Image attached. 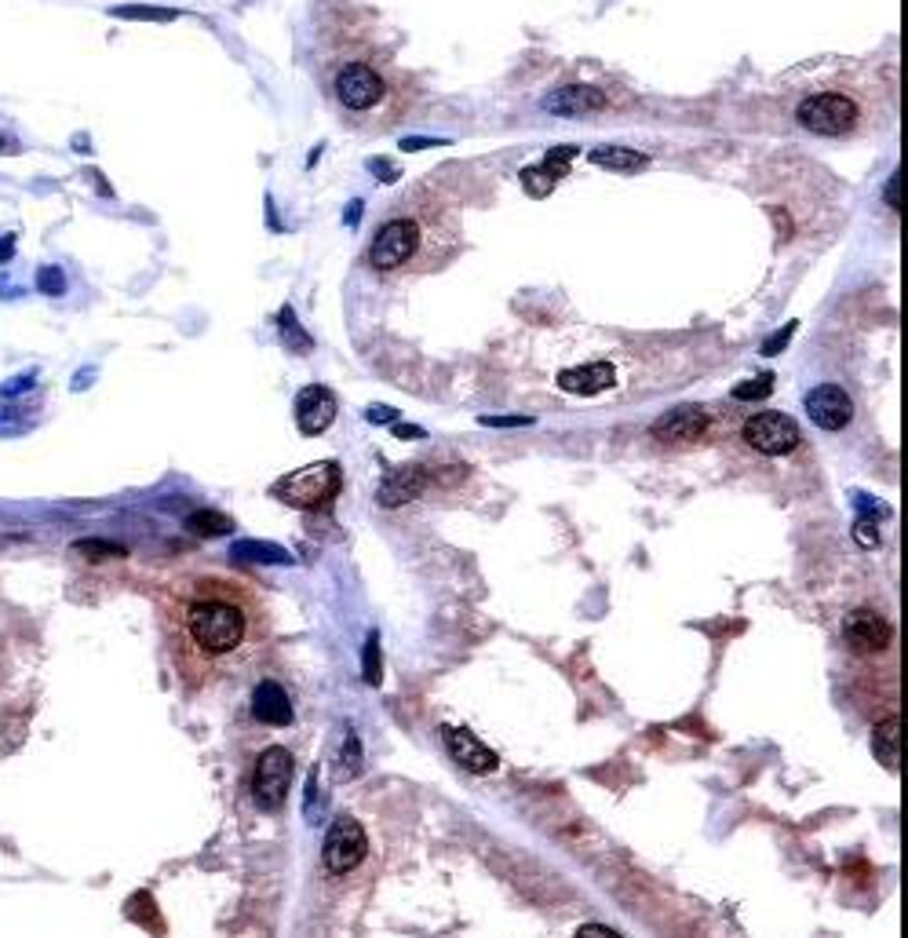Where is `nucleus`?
<instances>
[{
    "label": "nucleus",
    "mask_w": 908,
    "mask_h": 938,
    "mask_svg": "<svg viewBox=\"0 0 908 938\" xmlns=\"http://www.w3.org/2000/svg\"><path fill=\"white\" fill-rule=\"evenodd\" d=\"M416 245H420V227L412 220H391L387 227H380L376 238H372L369 264L376 270H398L412 259Z\"/></svg>",
    "instance_id": "8"
},
{
    "label": "nucleus",
    "mask_w": 908,
    "mask_h": 938,
    "mask_svg": "<svg viewBox=\"0 0 908 938\" xmlns=\"http://www.w3.org/2000/svg\"><path fill=\"white\" fill-rule=\"evenodd\" d=\"M339 486H344V472H339V464L336 461H317V464L300 467V472H292V475H281L278 483L270 486V494L289 508L317 511V508L333 505Z\"/></svg>",
    "instance_id": "2"
},
{
    "label": "nucleus",
    "mask_w": 908,
    "mask_h": 938,
    "mask_svg": "<svg viewBox=\"0 0 908 938\" xmlns=\"http://www.w3.org/2000/svg\"><path fill=\"white\" fill-rule=\"evenodd\" d=\"M11 248H15V242H11V238H8V242L0 245V259H8V256H11Z\"/></svg>",
    "instance_id": "36"
},
{
    "label": "nucleus",
    "mask_w": 908,
    "mask_h": 938,
    "mask_svg": "<svg viewBox=\"0 0 908 938\" xmlns=\"http://www.w3.org/2000/svg\"><path fill=\"white\" fill-rule=\"evenodd\" d=\"M708 431V413L700 406H678V409H667L664 417L653 420L650 435L656 442L664 445H694L705 439Z\"/></svg>",
    "instance_id": "10"
},
{
    "label": "nucleus",
    "mask_w": 908,
    "mask_h": 938,
    "mask_svg": "<svg viewBox=\"0 0 908 938\" xmlns=\"http://www.w3.org/2000/svg\"><path fill=\"white\" fill-rule=\"evenodd\" d=\"M186 530H190V533H205V537H219V533H230V530H234V522H230L226 516H219V511H197V516L186 519Z\"/></svg>",
    "instance_id": "20"
},
{
    "label": "nucleus",
    "mask_w": 908,
    "mask_h": 938,
    "mask_svg": "<svg viewBox=\"0 0 908 938\" xmlns=\"http://www.w3.org/2000/svg\"><path fill=\"white\" fill-rule=\"evenodd\" d=\"M0 150H15V147H11V143H0Z\"/></svg>",
    "instance_id": "37"
},
{
    "label": "nucleus",
    "mask_w": 908,
    "mask_h": 938,
    "mask_svg": "<svg viewBox=\"0 0 908 938\" xmlns=\"http://www.w3.org/2000/svg\"><path fill=\"white\" fill-rule=\"evenodd\" d=\"M369 420H376V424H380V420H394V409H380V406H376V409L369 413Z\"/></svg>",
    "instance_id": "35"
},
{
    "label": "nucleus",
    "mask_w": 908,
    "mask_h": 938,
    "mask_svg": "<svg viewBox=\"0 0 908 938\" xmlns=\"http://www.w3.org/2000/svg\"><path fill=\"white\" fill-rule=\"evenodd\" d=\"M613 380H617L613 366L595 362V366H584V369H566V373L558 377V387L569 391V395H602V391L613 387Z\"/></svg>",
    "instance_id": "17"
},
{
    "label": "nucleus",
    "mask_w": 908,
    "mask_h": 938,
    "mask_svg": "<svg viewBox=\"0 0 908 938\" xmlns=\"http://www.w3.org/2000/svg\"><path fill=\"white\" fill-rule=\"evenodd\" d=\"M336 420V395L322 384H311L295 398V424L303 435H322Z\"/></svg>",
    "instance_id": "12"
},
{
    "label": "nucleus",
    "mask_w": 908,
    "mask_h": 938,
    "mask_svg": "<svg viewBox=\"0 0 908 938\" xmlns=\"http://www.w3.org/2000/svg\"><path fill=\"white\" fill-rule=\"evenodd\" d=\"M281 333H284V340H289V344H292V340L300 344V355H303V351H311V336H306V333L300 329V325H295V319H292L289 311L281 314Z\"/></svg>",
    "instance_id": "27"
},
{
    "label": "nucleus",
    "mask_w": 908,
    "mask_h": 938,
    "mask_svg": "<svg viewBox=\"0 0 908 938\" xmlns=\"http://www.w3.org/2000/svg\"><path fill=\"white\" fill-rule=\"evenodd\" d=\"M481 424H489V428H522V424H529L525 417H486Z\"/></svg>",
    "instance_id": "31"
},
{
    "label": "nucleus",
    "mask_w": 908,
    "mask_h": 938,
    "mask_svg": "<svg viewBox=\"0 0 908 938\" xmlns=\"http://www.w3.org/2000/svg\"><path fill=\"white\" fill-rule=\"evenodd\" d=\"M423 489H427V472H423V467H416V464L394 467V472L380 483L376 500L383 508H398V505H405V500L420 497Z\"/></svg>",
    "instance_id": "16"
},
{
    "label": "nucleus",
    "mask_w": 908,
    "mask_h": 938,
    "mask_svg": "<svg viewBox=\"0 0 908 938\" xmlns=\"http://www.w3.org/2000/svg\"><path fill=\"white\" fill-rule=\"evenodd\" d=\"M365 683H380V636H369L365 642Z\"/></svg>",
    "instance_id": "26"
},
{
    "label": "nucleus",
    "mask_w": 908,
    "mask_h": 938,
    "mask_svg": "<svg viewBox=\"0 0 908 938\" xmlns=\"http://www.w3.org/2000/svg\"><path fill=\"white\" fill-rule=\"evenodd\" d=\"M842 642L858 653V658H880V653L894 650V625L880 610L858 606L842 621Z\"/></svg>",
    "instance_id": "6"
},
{
    "label": "nucleus",
    "mask_w": 908,
    "mask_h": 938,
    "mask_svg": "<svg viewBox=\"0 0 908 938\" xmlns=\"http://www.w3.org/2000/svg\"><path fill=\"white\" fill-rule=\"evenodd\" d=\"M73 552H84V555H92V559H103V555H125V548H120V544H103V541H81V544H73Z\"/></svg>",
    "instance_id": "28"
},
{
    "label": "nucleus",
    "mask_w": 908,
    "mask_h": 938,
    "mask_svg": "<svg viewBox=\"0 0 908 938\" xmlns=\"http://www.w3.org/2000/svg\"><path fill=\"white\" fill-rule=\"evenodd\" d=\"M30 384H33V380H30V377H19V380H15V384H8V387H0V395H19V391H26Z\"/></svg>",
    "instance_id": "32"
},
{
    "label": "nucleus",
    "mask_w": 908,
    "mask_h": 938,
    "mask_svg": "<svg viewBox=\"0 0 908 938\" xmlns=\"http://www.w3.org/2000/svg\"><path fill=\"white\" fill-rule=\"evenodd\" d=\"M853 537H858L861 548H875V544H880V530H872V519H858V526H853Z\"/></svg>",
    "instance_id": "29"
},
{
    "label": "nucleus",
    "mask_w": 908,
    "mask_h": 938,
    "mask_svg": "<svg viewBox=\"0 0 908 938\" xmlns=\"http://www.w3.org/2000/svg\"><path fill=\"white\" fill-rule=\"evenodd\" d=\"M252 719L263 727H289L292 723V702L284 694L281 683L263 680L256 683V694H252Z\"/></svg>",
    "instance_id": "14"
},
{
    "label": "nucleus",
    "mask_w": 908,
    "mask_h": 938,
    "mask_svg": "<svg viewBox=\"0 0 908 938\" xmlns=\"http://www.w3.org/2000/svg\"><path fill=\"white\" fill-rule=\"evenodd\" d=\"M445 749L459 767H467L470 774H492L497 771V752L486 749L481 741L470 734V730H459V727H445Z\"/></svg>",
    "instance_id": "13"
},
{
    "label": "nucleus",
    "mask_w": 908,
    "mask_h": 938,
    "mask_svg": "<svg viewBox=\"0 0 908 938\" xmlns=\"http://www.w3.org/2000/svg\"><path fill=\"white\" fill-rule=\"evenodd\" d=\"M369 855V836L365 829L354 814H339L333 825H328V836H325V847H322V858H325V869L333 877H347L350 869L361 866V858Z\"/></svg>",
    "instance_id": "5"
},
{
    "label": "nucleus",
    "mask_w": 908,
    "mask_h": 938,
    "mask_svg": "<svg viewBox=\"0 0 908 938\" xmlns=\"http://www.w3.org/2000/svg\"><path fill=\"white\" fill-rule=\"evenodd\" d=\"M292 774H295V760L284 745H267L256 756V767H252L248 789L252 800H256L259 811H281L284 800H289L292 789Z\"/></svg>",
    "instance_id": "3"
},
{
    "label": "nucleus",
    "mask_w": 908,
    "mask_h": 938,
    "mask_svg": "<svg viewBox=\"0 0 908 938\" xmlns=\"http://www.w3.org/2000/svg\"><path fill=\"white\" fill-rule=\"evenodd\" d=\"M806 413L817 428L825 431H842L853 420V402L842 387L836 384H820L806 395Z\"/></svg>",
    "instance_id": "11"
},
{
    "label": "nucleus",
    "mask_w": 908,
    "mask_h": 938,
    "mask_svg": "<svg viewBox=\"0 0 908 938\" xmlns=\"http://www.w3.org/2000/svg\"><path fill=\"white\" fill-rule=\"evenodd\" d=\"M577 158V147H558V150H551V154L544 158V169L551 172L555 180H562L566 176V169H569V161Z\"/></svg>",
    "instance_id": "24"
},
{
    "label": "nucleus",
    "mask_w": 908,
    "mask_h": 938,
    "mask_svg": "<svg viewBox=\"0 0 908 938\" xmlns=\"http://www.w3.org/2000/svg\"><path fill=\"white\" fill-rule=\"evenodd\" d=\"M591 165L613 169V172H639L650 165V158L628 147H598V150H591Z\"/></svg>",
    "instance_id": "19"
},
{
    "label": "nucleus",
    "mask_w": 908,
    "mask_h": 938,
    "mask_svg": "<svg viewBox=\"0 0 908 938\" xmlns=\"http://www.w3.org/2000/svg\"><path fill=\"white\" fill-rule=\"evenodd\" d=\"M522 183H525V190H529L533 198H544V194L551 190L558 180L540 165V169H525V172H522Z\"/></svg>",
    "instance_id": "22"
},
{
    "label": "nucleus",
    "mask_w": 908,
    "mask_h": 938,
    "mask_svg": "<svg viewBox=\"0 0 908 938\" xmlns=\"http://www.w3.org/2000/svg\"><path fill=\"white\" fill-rule=\"evenodd\" d=\"M577 935H617V931H613V927H602V924H584Z\"/></svg>",
    "instance_id": "33"
},
{
    "label": "nucleus",
    "mask_w": 908,
    "mask_h": 938,
    "mask_svg": "<svg viewBox=\"0 0 908 938\" xmlns=\"http://www.w3.org/2000/svg\"><path fill=\"white\" fill-rule=\"evenodd\" d=\"M161 625L172 669L186 691L241 680L270 647L263 595L230 574H186L164 584Z\"/></svg>",
    "instance_id": "1"
},
{
    "label": "nucleus",
    "mask_w": 908,
    "mask_h": 938,
    "mask_svg": "<svg viewBox=\"0 0 908 938\" xmlns=\"http://www.w3.org/2000/svg\"><path fill=\"white\" fill-rule=\"evenodd\" d=\"M770 391H773V377H770V373H763V377L744 380V384L733 387V398H737V402H759V398L770 395Z\"/></svg>",
    "instance_id": "21"
},
{
    "label": "nucleus",
    "mask_w": 908,
    "mask_h": 938,
    "mask_svg": "<svg viewBox=\"0 0 908 938\" xmlns=\"http://www.w3.org/2000/svg\"><path fill=\"white\" fill-rule=\"evenodd\" d=\"M872 752L886 771H897V756H901V716L890 713L880 719L872 730Z\"/></svg>",
    "instance_id": "18"
},
{
    "label": "nucleus",
    "mask_w": 908,
    "mask_h": 938,
    "mask_svg": "<svg viewBox=\"0 0 908 938\" xmlns=\"http://www.w3.org/2000/svg\"><path fill=\"white\" fill-rule=\"evenodd\" d=\"M741 435L763 456H788L799 445V424L784 413H755L744 420Z\"/></svg>",
    "instance_id": "7"
},
{
    "label": "nucleus",
    "mask_w": 908,
    "mask_h": 938,
    "mask_svg": "<svg viewBox=\"0 0 908 938\" xmlns=\"http://www.w3.org/2000/svg\"><path fill=\"white\" fill-rule=\"evenodd\" d=\"M383 92H387L383 89V78L372 67H365V62H350V67L339 70V78H336L339 103L354 114L372 111V106L383 100Z\"/></svg>",
    "instance_id": "9"
},
{
    "label": "nucleus",
    "mask_w": 908,
    "mask_h": 938,
    "mask_svg": "<svg viewBox=\"0 0 908 938\" xmlns=\"http://www.w3.org/2000/svg\"><path fill=\"white\" fill-rule=\"evenodd\" d=\"M886 205L897 209V176H890V183H886Z\"/></svg>",
    "instance_id": "34"
},
{
    "label": "nucleus",
    "mask_w": 908,
    "mask_h": 938,
    "mask_svg": "<svg viewBox=\"0 0 908 938\" xmlns=\"http://www.w3.org/2000/svg\"><path fill=\"white\" fill-rule=\"evenodd\" d=\"M37 289L48 292V297H59V292L66 289V278L59 267H40L37 270Z\"/></svg>",
    "instance_id": "25"
},
{
    "label": "nucleus",
    "mask_w": 908,
    "mask_h": 938,
    "mask_svg": "<svg viewBox=\"0 0 908 938\" xmlns=\"http://www.w3.org/2000/svg\"><path fill=\"white\" fill-rule=\"evenodd\" d=\"M792 333H795V322H788L781 333H773L770 340H766V347H763V351H766V355H777V351H781V347H784L788 340H792Z\"/></svg>",
    "instance_id": "30"
},
{
    "label": "nucleus",
    "mask_w": 908,
    "mask_h": 938,
    "mask_svg": "<svg viewBox=\"0 0 908 938\" xmlns=\"http://www.w3.org/2000/svg\"><path fill=\"white\" fill-rule=\"evenodd\" d=\"M602 106H606V95L598 89H591V84H566V89H555L544 100L547 114H562V117L591 114V111H602Z\"/></svg>",
    "instance_id": "15"
},
{
    "label": "nucleus",
    "mask_w": 908,
    "mask_h": 938,
    "mask_svg": "<svg viewBox=\"0 0 908 938\" xmlns=\"http://www.w3.org/2000/svg\"><path fill=\"white\" fill-rule=\"evenodd\" d=\"M795 121L814 136H847L858 125V106L839 92H820L795 106Z\"/></svg>",
    "instance_id": "4"
},
{
    "label": "nucleus",
    "mask_w": 908,
    "mask_h": 938,
    "mask_svg": "<svg viewBox=\"0 0 908 938\" xmlns=\"http://www.w3.org/2000/svg\"><path fill=\"white\" fill-rule=\"evenodd\" d=\"M117 19H150V23H172L179 12H164V8H114Z\"/></svg>",
    "instance_id": "23"
}]
</instances>
